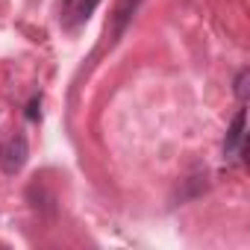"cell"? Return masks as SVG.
<instances>
[{"label": "cell", "instance_id": "cell-1", "mask_svg": "<svg viewBox=\"0 0 250 250\" xmlns=\"http://www.w3.org/2000/svg\"><path fill=\"white\" fill-rule=\"evenodd\" d=\"M27 156H30V145H27V139L21 133H15L3 145V150H0V165H3L6 174H18L27 165Z\"/></svg>", "mask_w": 250, "mask_h": 250}, {"label": "cell", "instance_id": "cell-2", "mask_svg": "<svg viewBox=\"0 0 250 250\" xmlns=\"http://www.w3.org/2000/svg\"><path fill=\"white\" fill-rule=\"evenodd\" d=\"M136 9H139V0H118V3H115V9L109 15V39L112 42L121 39V33L127 30V24L133 21Z\"/></svg>", "mask_w": 250, "mask_h": 250}, {"label": "cell", "instance_id": "cell-3", "mask_svg": "<svg viewBox=\"0 0 250 250\" xmlns=\"http://www.w3.org/2000/svg\"><path fill=\"white\" fill-rule=\"evenodd\" d=\"M244 121H247V112L238 109L235 118H232V127L227 133V142H224V156L227 159H232V156H238L244 150Z\"/></svg>", "mask_w": 250, "mask_h": 250}, {"label": "cell", "instance_id": "cell-4", "mask_svg": "<svg viewBox=\"0 0 250 250\" xmlns=\"http://www.w3.org/2000/svg\"><path fill=\"white\" fill-rule=\"evenodd\" d=\"M247 80H250V71H247V68L238 71V77H235V94H238V100L247 97Z\"/></svg>", "mask_w": 250, "mask_h": 250}, {"label": "cell", "instance_id": "cell-5", "mask_svg": "<svg viewBox=\"0 0 250 250\" xmlns=\"http://www.w3.org/2000/svg\"><path fill=\"white\" fill-rule=\"evenodd\" d=\"M97 3H100V0H80V6H77V21H85V18L94 12Z\"/></svg>", "mask_w": 250, "mask_h": 250}, {"label": "cell", "instance_id": "cell-6", "mask_svg": "<svg viewBox=\"0 0 250 250\" xmlns=\"http://www.w3.org/2000/svg\"><path fill=\"white\" fill-rule=\"evenodd\" d=\"M39 106H42V97H33V100H30V106H27V118H30V121H39V115H42V112H39Z\"/></svg>", "mask_w": 250, "mask_h": 250}]
</instances>
